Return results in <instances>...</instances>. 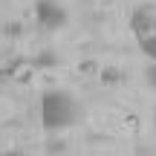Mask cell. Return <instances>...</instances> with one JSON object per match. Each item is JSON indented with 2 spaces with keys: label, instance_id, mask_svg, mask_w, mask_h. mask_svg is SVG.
<instances>
[{
  "label": "cell",
  "instance_id": "cell-5",
  "mask_svg": "<svg viewBox=\"0 0 156 156\" xmlns=\"http://www.w3.org/2000/svg\"><path fill=\"white\" fill-rule=\"evenodd\" d=\"M145 75H147V84H151V87H156V61L147 67V73H145Z\"/></svg>",
  "mask_w": 156,
  "mask_h": 156
},
{
  "label": "cell",
  "instance_id": "cell-1",
  "mask_svg": "<svg viewBox=\"0 0 156 156\" xmlns=\"http://www.w3.org/2000/svg\"><path fill=\"white\" fill-rule=\"evenodd\" d=\"M38 110H41V124L46 130H64L78 119L75 98L69 93H64V90H46L41 95Z\"/></svg>",
  "mask_w": 156,
  "mask_h": 156
},
{
  "label": "cell",
  "instance_id": "cell-2",
  "mask_svg": "<svg viewBox=\"0 0 156 156\" xmlns=\"http://www.w3.org/2000/svg\"><path fill=\"white\" fill-rule=\"evenodd\" d=\"M35 17L38 26L44 29H61L67 23V9L58 6L55 0H35Z\"/></svg>",
  "mask_w": 156,
  "mask_h": 156
},
{
  "label": "cell",
  "instance_id": "cell-6",
  "mask_svg": "<svg viewBox=\"0 0 156 156\" xmlns=\"http://www.w3.org/2000/svg\"><path fill=\"white\" fill-rule=\"evenodd\" d=\"M6 156H20V153H15V151H9V153H6Z\"/></svg>",
  "mask_w": 156,
  "mask_h": 156
},
{
  "label": "cell",
  "instance_id": "cell-3",
  "mask_svg": "<svg viewBox=\"0 0 156 156\" xmlns=\"http://www.w3.org/2000/svg\"><path fill=\"white\" fill-rule=\"evenodd\" d=\"M130 29H133V35H136L139 44L147 41V38H153L156 35V15L147 12V9H136L133 17H130Z\"/></svg>",
  "mask_w": 156,
  "mask_h": 156
},
{
  "label": "cell",
  "instance_id": "cell-4",
  "mask_svg": "<svg viewBox=\"0 0 156 156\" xmlns=\"http://www.w3.org/2000/svg\"><path fill=\"white\" fill-rule=\"evenodd\" d=\"M139 46H142V52H145L151 61H156V35H153V38H147V41H142Z\"/></svg>",
  "mask_w": 156,
  "mask_h": 156
}]
</instances>
